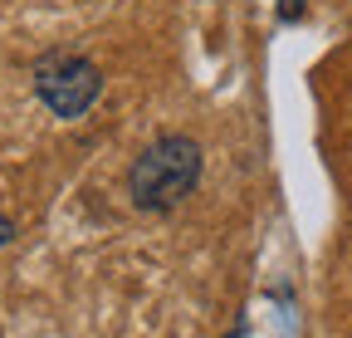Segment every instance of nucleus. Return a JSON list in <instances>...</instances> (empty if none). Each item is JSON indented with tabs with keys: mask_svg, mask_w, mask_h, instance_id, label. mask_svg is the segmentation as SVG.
<instances>
[{
	"mask_svg": "<svg viewBox=\"0 0 352 338\" xmlns=\"http://www.w3.org/2000/svg\"><path fill=\"white\" fill-rule=\"evenodd\" d=\"M15 240V221L10 216H0V245H10Z\"/></svg>",
	"mask_w": 352,
	"mask_h": 338,
	"instance_id": "obj_4",
	"label": "nucleus"
},
{
	"mask_svg": "<svg viewBox=\"0 0 352 338\" xmlns=\"http://www.w3.org/2000/svg\"><path fill=\"white\" fill-rule=\"evenodd\" d=\"M220 338H245V328H230V333H220Z\"/></svg>",
	"mask_w": 352,
	"mask_h": 338,
	"instance_id": "obj_5",
	"label": "nucleus"
},
{
	"mask_svg": "<svg viewBox=\"0 0 352 338\" xmlns=\"http://www.w3.org/2000/svg\"><path fill=\"white\" fill-rule=\"evenodd\" d=\"M30 83H34V98L50 108L54 118L74 123L83 118L103 98V69L88 59V54H74V50H50L30 64Z\"/></svg>",
	"mask_w": 352,
	"mask_h": 338,
	"instance_id": "obj_2",
	"label": "nucleus"
},
{
	"mask_svg": "<svg viewBox=\"0 0 352 338\" xmlns=\"http://www.w3.org/2000/svg\"><path fill=\"white\" fill-rule=\"evenodd\" d=\"M308 15V0H279V6H274V20L279 25H298Z\"/></svg>",
	"mask_w": 352,
	"mask_h": 338,
	"instance_id": "obj_3",
	"label": "nucleus"
},
{
	"mask_svg": "<svg viewBox=\"0 0 352 338\" xmlns=\"http://www.w3.org/2000/svg\"><path fill=\"white\" fill-rule=\"evenodd\" d=\"M201 172H206V152L191 133H162L152 138L127 167V196L138 211H176L196 187H201Z\"/></svg>",
	"mask_w": 352,
	"mask_h": 338,
	"instance_id": "obj_1",
	"label": "nucleus"
}]
</instances>
